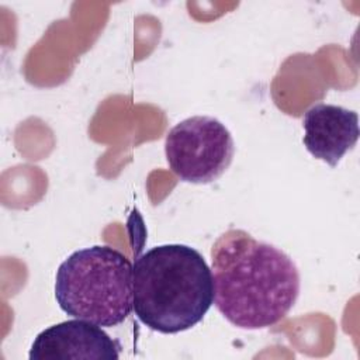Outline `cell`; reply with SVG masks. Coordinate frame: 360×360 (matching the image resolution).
Wrapping results in <instances>:
<instances>
[{
  "label": "cell",
  "instance_id": "5",
  "mask_svg": "<svg viewBox=\"0 0 360 360\" xmlns=\"http://www.w3.org/2000/svg\"><path fill=\"white\" fill-rule=\"evenodd\" d=\"M120 343L98 325L83 319L55 323L37 335L30 360H117Z\"/></svg>",
  "mask_w": 360,
  "mask_h": 360
},
{
  "label": "cell",
  "instance_id": "1",
  "mask_svg": "<svg viewBox=\"0 0 360 360\" xmlns=\"http://www.w3.org/2000/svg\"><path fill=\"white\" fill-rule=\"evenodd\" d=\"M214 304L240 329H266L288 315L300 295L292 259L243 229H228L211 248Z\"/></svg>",
  "mask_w": 360,
  "mask_h": 360
},
{
  "label": "cell",
  "instance_id": "6",
  "mask_svg": "<svg viewBox=\"0 0 360 360\" xmlns=\"http://www.w3.org/2000/svg\"><path fill=\"white\" fill-rule=\"evenodd\" d=\"M305 149L330 167L338 166L342 158L354 148L360 129L356 111L318 103L302 117Z\"/></svg>",
  "mask_w": 360,
  "mask_h": 360
},
{
  "label": "cell",
  "instance_id": "3",
  "mask_svg": "<svg viewBox=\"0 0 360 360\" xmlns=\"http://www.w3.org/2000/svg\"><path fill=\"white\" fill-rule=\"evenodd\" d=\"M55 300L69 316L112 328L134 309L132 264L120 250L94 245L75 250L58 267Z\"/></svg>",
  "mask_w": 360,
  "mask_h": 360
},
{
  "label": "cell",
  "instance_id": "2",
  "mask_svg": "<svg viewBox=\"0 0 360 360\" xmlns=\"http://www.w3.org/2000/svg\"><path fill=\"white\" fill-rule=\"evenodd\" d=\"M134 311L152 330L172 335L202 321L214 304L212 273L188 245L153 246L132 266Z\"/></svg>",
  "mask_w": 360,
  "mask_h": 360
},
{
  "label": "cell",
  "instance_id": "4",
  "mask_svg": "<svg viewBox=\"0 0 360 360\" xmlns=\"http://www.w3.org/2000/svg\"><path fill=\"white\" fill-rule=\"evenodd\" d=\"M235 143L228 128L217 118L194 115L176 124L165 138L170 170L183 181L208 184L231 166Z\"/></svg>",
  "mask_w": 360,
  "mask_h": 360
}]
</instances>
